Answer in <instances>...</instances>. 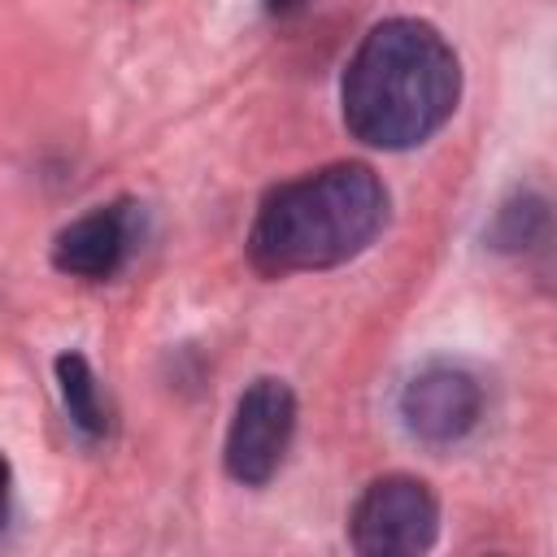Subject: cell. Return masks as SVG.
Instances as JSON below:
<instances>
[{
    "instance_id": "6da1fadb",
    "label": "cell",
    "mask_w": 557,
    "mask_h": 557,
    "mask_svg": "<svg viewBox=\"0 0 557 557\" xmlns=\"http://www.w3.org/2000/svg\"><path fill=\"white\" fill-rule=\"evenodd\" d=\"M457 96V52L431 22L418 17L379 22L357 44L339 83L344 126L352 139L383 152H405L431 139L453 117Z\"/></svg>"
},
{
    "instance_id": "7a4b0ae2",
    "label": "cell",
    "mask_w": 557,
    "mask_h": 557,
    "mask_svg": "<svg viewBox=\"0 0 557 557\" xmlns=\"http://www.w3.org/2000/svg\"><path fill=\"white\" fill-rule=\"evenodd\" d=\"M387 222V191L370 165L339 161L274 187L248 231L261 274H305L352 261Z\"/></svg>"
},
{
    "instance_id": "3957f363",
    "label": "cell",
    "mask_w": 557,
    "mask_h": 557,
    "mask_svg": "<svg viewBox=\"0 0 557 557\" xmlns=\"http://www.w3.org/2000/svg\"><path fill=\"white\" fill-rule=\"evenodd\" d=\"M440 535V500L413 474L374 479L348 518V540L361 557H413Z\"/></svg>"
},
{
    "instance_id": "277c9868",
    "label": "cell",
    "mask_w": 557,
    "mask_h": 557,
    "mask_svg": "<svg viewBox=\"0 0 557 557\" xmlns=\"http://www.w3.org/2000/svg\"><path fill=\"white\" fill-rule=\"evenodd\" d=\"M296 431V396L283 379H257L226 431V474L244 487H261L278 474Z\"/></svg>"
},
{
    "instance_id": "5b68a950",
    "label": "cell",
    "mask_w": 557,
    "mask_h": 557,
    "mask_svg": "<svg viewBox=\"0 0 557 557\" xmlns=\"http://www.w3.org/2000/svg\"><path fill=\"white\" fill-rule=\"evenodd\" d=\"M479 413H483L479 379L461 366H448V361L422 366L400 392L405 431L422 444H457L461 435L474 431Z\"/></svg>"
},
{
    "instance_id": "8992f818",
    "label": "cell",
    "mask_w": 557,
    "mask_h": 557,
    "mask_svg": "<svg viewBox=\"0 0 557 557\" xmlns=\"http://www.w3.org/2000/svg\"><path fill=\"white\" fill-rule=\"evenodd\" d=\"M131 252V213L122 205L91 209L74 218L57 244H52V265L74 278H109Z\"/></svg>"
},
{
    "instance_id": "52a82bcc",
    "label": "cell",
    "mask_w": 557,
    "mask_h": 557,
    "mask_svg": "<svg viewBox=\"0 0 557 557\" xmlns=\"http://www.w3.org/2000/svg\"><path fill=\"white\" fill-rule=\"evenodd\" d=\"M57 383H61V400L70 422L83 435H104V409H100V392H96V374L87 366L83 352H61L57 357Z\"/></svg>"
},
{
    "instance_id": "ba28073f",
    "label": "cell",
    "mask_w": 557,
    "mask_h": 557,
    "mask_svg": "<svg viewBox=\"0 0 557 557\" xmlns=\"http://www.w3.org/2000/svg\"><path fill=\"white\" fill-rule=\"evenodd\" d=\"M544 231H548V205H544L540 196H531V191H518V196L505 200L500 213L492 218L487 239H492V248H500V252H522V248L540 244Z\"/></svg>"
},
{
    "instance_id": "9c48e42d",
    "label": "cell",
    "mask_w": 557,
    "mask_h": 557,
    "mask_svg": "<svg viewBox=\"0 0 557 557\" xmlns=\"http://www.w3.org/2000/svg\"><path fill=\"white\" fill-rule=\"evenodd\" d=\"M4 500H9V461L0 457V522H4Z\"/></svg>"
},
{
    "instance_id": "30bf717a",
    "label": "cell",
    "mask_w": 557,
    "mask_h": 557,
    "mask_svg": "<svg viewBox=\"0 0 557 557\" xmlns=\"http://www.w3.org/2000/svg\"><path fill=\"white\" fill-rule=\"evenodd\" d=\"M265 9L270 13H292V9H300V0H265Z\"/></svg>"
}]
</instances>
